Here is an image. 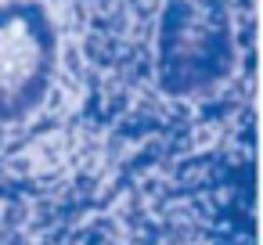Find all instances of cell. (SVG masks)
I'll use <instances>...</instances> for the list:
<instances>
[{
	"instance_id": "1",
	"label": "cell",
	"mask_w": 263,
	"mask_h": 245,
	"mask_svg": "<svg viewBox=\"0 0 263 245\" xmlns=\"http://www.w3.org/2000/svg\"><path fill=\"white\" fill-rule=\"evenodd\" d=\"M58 33L44 4H0V123L29 116L54 80Z\"/></svg>"
}]
</instances>
